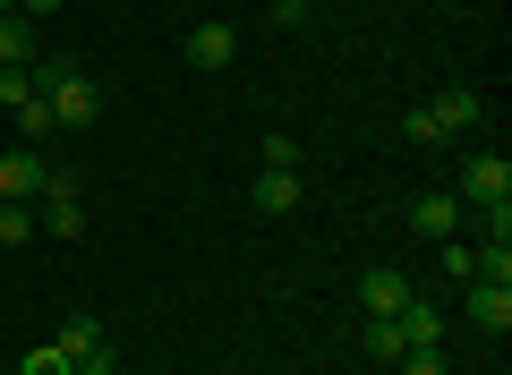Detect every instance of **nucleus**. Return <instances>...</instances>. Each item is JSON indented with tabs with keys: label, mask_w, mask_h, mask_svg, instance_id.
Segmentation results:
<instances>
[{
	"label": "nucleus",
	"mask_w": 512,
	"mask_h": 375,
	"mask_svg": "<svg viewBox=\"0 0 512 375\" xmlns=\"http://www.w3.org/2000/svg\"><path fill=\"white\" fill-rule=\"evenodd\" d=\"M35 86H43V103H52L60 128H94L103 120V86H94L86 69H69V60H35Z\"/></svg>",
	"instance_id": "nucleus-1"
},
{
	"label": "nucleus",
	"mask_w": 512,
	"mask_h": 375,
	"mask_svg": "<svg viewBox=\"0 0 512 375\" xmlns=\"http://www.w3.org/2000/svg\"><path fill=\"white\" fill-rule=\"evenodd\" d=\"M470 120H478V86H444L436 103H419V111L402 120V137H410V145H444V137H461Z\"/></svg>",
	"instance_id": "nucleus-2"
},
{
	"label": "nucleus",
	"mask_w": 512,
	"mask_h": 375,
	"mask_svg": "<svg viewBox=\"0 0 512 375\" xmlns=\"http://www.w3.org/2000/svg\"><path fill=\"white\" fill-rule=\"evenodd\" d=\"M461 197L487 205L495 239H504V214H512V162H504V154H470V162H461Z\"/></svg>",
	"instance_id": "nucleus-3"
},
{
	"label": "nucleus",
	"mask_w": 512,
	"mask_h": 375,
	"mask_svg": "<svg viewBox=\"0 0 512 375\" xmlns=\"http://www.w3.org/2000/svg\"><path fill=\"white\" fill-rule=\"evenodd\" d=\"M35 231H52V239H77V231H86V205H77V179H69V171L43 179V214H35Z\"/></svg>",
	"instance_id": "nucleus-4"
},
{
	"label": "nucleus",
	"mask_w": 512,
	"mask_h": 375,
	"mask_svg": "<svg viewBox=\"0 0 512 375\" xmlns=\"http://www.w3.org/2000/svg\"><path fill=\"white\" fill-rule=\"evenodd\" d=\"M43 179H52V162H43L35 145H9V154H0V205H26V197H43Z\"/></svg>",
	"instance_id": "nucleus-5"
},
{
	"label": "nucleus",
	"mask_w": 512,
	"mask_h": 375,
	"mask_svg": "<svg viewBox=\"0 0 512 375\" xmlns=\"http://www.w3.org/2000/svg\"><path fill=\"white\" fill-rule=\"evenodd\" d=\"M231 52H239V35H231L222 18L188 26V43H180V60H188V69H231Z\"/></svg>",
	"instance_id": "nucleus-6"
},
{
	"label": "nucleus",
	"mask_w": 512,
	"mask_h": 375,
	"mask_svg": "<svg viewBox=\"0 0 512 375\" xmlns=\"http://www.w3.org/2000/svg\"><path fill=\"white\" fill-rule=\"evenodd\" d=\"M402 299H410V273H393V265H376L359 282V316H402Z\"/></svg>",
	"instance_id": "nucleus-7"
},
{
	"label": "nucleus",
	"mask_w": 512,
	"mask_h": 375,
	"mask_svg": "<svg viewBox=\"0 0 512 375\" xmlns=\"http://www.w3.org/2000/svg\"><path fill=\"white\" fill-rule=\"evenodd\" d=\"M393 324H402V341H410V350H436V341H444V316H436V299H419V290L402 299V316H393Z\"/></svg>",
	"instance_id": "nucleus-8"
},
{
	"label": "nucleus",
	"mask_w": 512,
	"mask_h": 375,
	"mask_svg": "<svg viewBox=\"0 0 512 375\" xmlns=\"http://www.w3.org/2000/svg\"><path fill=\"white\" fill-rule=\"evenodd\" d=\"M470 324H487V333H512V290L504 282H470Z\"/></svg>",
	"instance_id": "nucleus-9"
},
{
	"label": "nucleus",
	"mask_w": 512,
	"mask_h": 375,
	"mask_svg": "<svg viewBox=\"0 0 512 375\" xmlns=\"http://www.w3.org/2000/svg\"><path fill=\"white\" fill-rule=\"evenodd\" d=\"M248 205H256V214H291V205H299V171H256L248 179Z\"/></svg>",
	"instance_id": "nucleus-10"
},
{
	"label": "nucleus",
	"mask_w": 512,
	"mask_h": 375,
	"mask_svg": "<svg viewBox=\"0 0 512 375\" xmlns=\"http://www.w3.org/2000/svg\"><path fill=\"white\" fill-rule=\"evenodd\" d=\"M410 231L419 239H453L461 231V197H419L410 205Z\"/></svg>",
	"instance_id": "nucleus-11"
},
{
	"label": "nucleus",
	"mask_w": 512,
	"mask_h": 375,
	"mask_svg": "<svg viewBox=\"0 0 512 375\" xmlns=\"http://www.w3.org/2000/svg\"><path fill=\"white\" fill-rule=\"evenodd\" d=\"M359 341H367V358H376V367H393V358L410 350V341H402V324H393V316H359Z\"/></svg>",
	"instance_id": "nucleus-12"
},
{
	"label": "nucleus",
	"mask_w": 512,
	"mask_h": 375,
	"mask_svg": "<svg viewBox=\"0 0 512 375\" xmlns=\"http://www.w3.org/2000/svg\"><path fill=\"white\" fill-rule=\"evenodd\" d=\"M52 350H60V358H69V367H77V358L111 350V341H103V324H94V316H69V324H60V341H52Z\"/></svg>",
	"instance_id": "nucleus-13"
},
{
	"label": "nucleus",
	"mask_w": 512,
	"mask_h": 375,
	"mask_svg": "<svg viewBox=\"0 0 512 375\" xmlns=\"http://www.w3.org/2000/svg\"><path fill=\"white\" fill-rule=\"evenodd\" d=\"M35 60V18H0V69H26Z\"/></svg>",
	"instance_id": "nucleus-14"
},
{
	"label": "nucleus",
	"mask_w": 512,
	"mask_h": 375,
	"mask_svg": "<svg viewBox=\"0 0 512 375\" xmlns=\"http://www.w3.org/2000/svg\"><path fill=\"white\" fill-rule=\"evenodd\" d=\"M470 282H504L512 290V239H495V248H478V273Z\"/></svg>",
	"instance_id": "nucleus-15"
},
{
	"label": "nucleus",
	"mask_w": 512,
	"mask_h": 375,
	"mask_svg": "<svg viewBox=\"0 0 512 375\" xmlns=\"http://www.w3.org/2000/svg\"><path fill=\"white\" fill-rule=\"evenodd\" d=\"M52 103H43V94H35V103H18V145H35V137H52Z\"/></svg>",
	"instance_id": "nucleus-16"
},
{
	"label": "nucleus",
	"mask_w": 512,
	"mask_h": 375,
	"mask_svg": "<svg viewBox=\"0 0 512 375\" xmlns=\"http://www.w3.org/2000/svg\"><path fill=\"white\" fill-rule=\"evenodd\" d=\"M35 60H26V69H0V103H9V111H18V103H35Z\"/></svg>",
	"instance_id": "nucleus-17"
},
{
	"label": "nucleus",
	"mask_w": 512,
	"mask_h": 375,
	"mask_svg": "<svg viewBox=\"0 0 512 375\" xmlns=\"http://www.w3.org/2000/svg\"><path fill=\"white\" fill-rule=\"evenodd\" d=\"M0 239H9V248H26V239H35V214H26V205H0Z\"/></svg>",
	"instance_id": "nucleus-18"
},
{
	"label": "nucleus",
	"mask_w": 512,
	"mask_h": 375,
	"mask_svg": "<svg viewBox=\"0 0 512 375\" xmlns=\"http://www.w3.org/2000/svg\"><path fill=\"white\" fill-rule=\"evenodd\" d=\"M436 248H444V256H436L444 273H461V282H470V273H478V248H461V239H436Z\"/></svg>",
	"instance_id": "nucleus-19"
},
{
	"label": "nucleus",
	"mask_w": 512,
	"mask_h": 375,
	"mask_svg": "<svg viewBox=\"0 0 512 375\" xmlns=\"http://www.w3.org/2000/svg\"><path fill=\"white\" fill-rule=\"evenodd\" d=\"M393 375H444V350H402V358H393Z\"/></svg>",
	"instance_id": "nucleus-20"
},
{
	"label": "nucleus",
	"mask_w": 512,
	"mask_h": 375,
	"mask_svg": "<svg viewBox=\"0 0 512 375\" xmlns=\"http://www.w3.org/2000/svg\"><path fill=\"white\" fill-rule=\"evenodd\" d=\"M265 171H299V145L291 137H265Z\"/></svg>",
	"instance_id": "nucleus-21"
},
{
	"label": "nucleus",
	"mask_w": 512,
	"mask_h": 375,
	"mask_svg": "<svg viewBox=\"0 0 512 375\" xmlns=\"http://www.w3.org/2000/svg\"><path fill=\"white\" fill-rule=\"evenodd\" d=\"M26 375H69V358H60V350H35V358H26Z\"/></svg>",
	"instance_id": "nucleus-22"
},
{
	"label": "nucleus",
	"mask_w": 512,
	"mask_h": 375,
	"mask_svg": "<svg viewBox=\"0 0 512 375\" xmlns=\"http://www.w3.org/2000/svg\"><path fill=\"white\" fill-rule=\"evenodd\" d=\"M69 375H120V358H111V350H94V358H77Z\"/></svg>",
	"instance_id": "nucleus-23"
},
{
	"label": "nucleus",
	"mask_w": 512,
	"mask_h": 375,
	"mask_svg": "<svg viewBox=\"0 0 512 375\" xmlns=\"http://www.w3.org/2000/svg\"><path fill=\"white\" fill-rule=\"evenodd\" d=\"M52 9H60V0H18V18H35V26L52 18Z\"/></svg>",
	"instance_id": "nucleus-24"
},
{
	"label": "nucleus",
	"mask_w": 512,
	"mask_h": 375,
	"mask_svg": "<svg viewBox=\"0 0 512 375\" xmlns=\"http://www.w3.org/2000/svg\"><path fill=\"white\" fill-rule=\"evenodd\" d=\"M0 18H18V0H0Z\"/></svg>",
	"instance_id": "nucleus-25"
},
{
	"label": "nucleus",
	"mask_w": 512,
	"mask_h": 375,
	"mask_svg": "<svg viewBox=\"0 0 512 375\" xmlns=\"http://www.w3.org/2000/svg\"><path fill=\"white\" fill-rule=\"evenodd\" d=\"M350 9H367V0H350Z\"/></svg>",
	"instance_id": "nucleus-26"
},
{
	"label": "nucleus",
	"mask_w": 512,
	"mask_h": 375,
	"mask_svg": "<svg viewBox=\"0 0 512 375\" xmlns=\"http://www.w3.org/2000/svg\"><path fill=\"white\" fill-rule=\"evenodd\" d=\"M265 9H274V0H265Z\"/></svg>",
	"instance_id": "nucleus-27"
}]
</instances>
